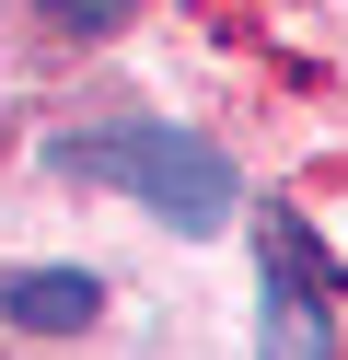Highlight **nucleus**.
<instances>
[{"label": "nucleus", "mask_w": 348, "mask_h": 360, "mask_svg": "<svg viewBox=\"0 0 348 360\" xmlns=\"http://www.w3.org/2000/svg\"><path fill=\"white\" fill-rule=\"evenodd\" d=\"M46 174L70 186H128L151 198L174 233H221L232 221V163L186 128H82V140H46Z\"/></svg>", "instance_id": "1"}, {"label": "nucleus", "mask_w": 348, "mask_h": 360, "mask_svg": "<svg viewBox=\"0 0 348 360\" xmlns=\"http://www.w3.org/2000/svg\"><path fill=\"white\" fill-rule=\"evenodd\" d=\"M255 256H267V302H255V360H337V326H325V302H337V256H325L302 221H255Z\"/></svg>", "instance_id": "2"}, {"label": "nucleus", "mask_w": 348, "mask_h": 360, "mask_svg": "<svg viewBox=\"0 0 348 360\" xmlns=\"http://www.w3.org/2000/svg\"><path fill=\"white\" fill-rule=\"evenodd\" d=\"M0 314H12L23 337H70V326L105 314V279H93V267H12V279H0Z\"/></svg>", "instance_id": "3"}, {"label": "nucleus", "mask_w": 348, "mask_h": 360, "mask_svg": "<svg viewBox=\"0 0 348 360\" xmlns=\"http://www.w3.org/2000/svg\"><path fill=\"white\" fill-rule=\"evenodd\" d=\"M35 12H58V24H70V35H105V24H128L139 0H35Z\"/></svg>", "instance_id": "4"}]
</instances>
